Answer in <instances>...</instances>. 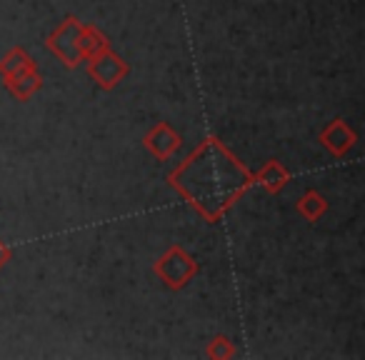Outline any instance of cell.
Here are the masks:
<instances>
[{
  "instance_id": "obj_1",
  "label": "cell",
  "mask_w": 365,
  "mask_h": 360,
  "mask_svg": "<svg viewBox=\"0 0 365 360\" xmlns=\"http://www.w3.org/2000/svg\"><path fill=\"white\" fill-rule=\"evenodd\" d=\"M153 273L163 280L170 290H180L182 285H188L198 273V263L190 253L180 248V245H170L160 258L153 263Z\"/></svg>"
},
{
  "instance_id": "obj_2",
  "label": "cell",
  "mask_w": 365,
  "mask_h": 360,
  "mask_svg": "<svg viewBox=\"0 0 365 360\" xmlns=\"http://www.w3.org/2000/svg\"><path fill=\"white\" fill-rule=\"evenodd\" d=\"M81 33H83V21L76 16H68L66 21L48 36L46 46L56 53V58L66 68H78L86 63V58H83V53H81V46H78Z\"/></svg>"
},
{
  "instance_id": "obj_3",
  "label": "cell",
  "mask_w": 365,
  "mask_h": 360,
  "mask_svg": "<svg viewBox=\"0 0 365 360\" xmlns=\"http://www.w3.org/2000/svg\"><path fill=\"white\" fill-rule=\"evenodd\" d=\"M86 63H88V73H91V78L103 88V91H113V88H118L123 81H125L128 73H130L128 63L123 61L115 51H110V48L103 51V53H98V56L88 58Z\"/></svg>"
},
{
  "instance_id": "obj_4",
  "label": "cell",
  "mask_w": 365,
  "mask_h": 360,
  "mask_svg": "<svg viewBox=\"0 0 365 360\" xmlns=\"http://www.w3.org/2000/svg\"><path fill=\"white\" fill-rule=\"evenodd\" d=\"M143 145H145L158 160H168V158H173L180 150L182 138L170 123H155V125L143 135Z\"/></svg>"
},
{
  "instance_id": "obj_5",
  "label": "cell",
  "mask_w": 365,
  "mask_h": 360,
  "mask_svg": "<svg viewBox=\"0 0 365 360\" xmlns=\"http://www.w3.org/2000/svg\"><path fill=\"white\" fill-rule=\"evenodd\" d=\"M318 140H320V145L333 153L335 158H343V155H348L350 148L358 143V135H355V130L343 118H335V120H330L328 125L320 130Z\"/></svg>"
},
{
  "instance_id": "obj_6",
  "label": "cell",
  "mask_w": 365,
  "mask_h": 360,
  "mask_svg": "<svg viewBox=\"0 0 365 360\" xmlns=\"http://www.w3.org/2000/svg\"><path fill=\"white\" fill-rule=\"evenodd\" d=\"M3 86L11 91V96L16 101H31L43 86V78L38 73V66L36 68H23V71L13 73V76L3 78Z\"/></svg>"
},
{
  "instance_id": "obj_7",
  "label": "cell",
  "mask_w": 365,
  "mask_h": 360,
  "mask_svg": "<svg viewBox=\"0 0 365 360\" xmlns=\"http://www.w3.org/2000/svg\"><path fill=\"white\" fill-rule=\"evenodd\" d=\"M290 180V173L288 168L283 165L280 160H268L258 173H253V183H258L265 193H280V190L288 185Z\"/></svg>"
},
{
  "instance_id": "obj_8",
  "label": "cell",
  "mask_w": 365,
  "mask_h": 360,
  "mask_svg": "<svg viewBox=\"0 0 365 360\" xmlns=\"http://www.w3.org/2000/svg\"><path fill=\"white\" fill-rule=\"evenodd\" d=\"M78 46H81L83 58L88 61V58L108 51V48H110V41H108L106 33H101L96 26H91V23H83V33H81V41H78Z\"/></svg>"
},
{
  "instance_id": "obj_9",
  "label": "cell",
  "mask_w": 365,
  "mask_h": 360,
  "mask_svg": "<svg viewBox=\"0 0 365 360\" xmlns=\"http://www.w3.org/2000/svg\"><path fill=\"white\" fill-rule=\"evenodd\" d=\"M295 208H298V213L303 215L308 223H318V220L328 213V200H325L318 190H305V195H300Z\"/></svg>"
},
{
  "instance_id": "obj_10",
  "label": "cell",
  "mask_w": 365,
  "mask_h": 360,
  "mask_svg": "<svg viewBox=\"0 0 365 360\" xmlns=\"http://www.w3.org/2000/svg\"><path fill=\"white\" fill-rule=\"evenodd\" d=\"M36 66L38 63L33 61L23 48H11L6 56L0 58V78H8V76H13V73L23 71V68H36Z\"/></svg>"
},
{
  "instance_id": "obj_11",
  "label": "cell",
  "mask_w": 365,
  "mask_h": 360,
  "mask_svg": "<svg viewBox=\"0 0 365 360\" xmlns=\"http://www.w3.org/2000/svg\"><path fill=\"white\" fill-rule=\"evenodd\" d=\"M205 353H208V358H213V360H230L238 355V348H235V343L228 338V335H215V338L208 343V348H205Z\"/></svg>"
},
{
  "instance_id": "obj_12",
  "label": "cell",
  "mask_w": 365,
  "mask_h": 360,
  "mask_svg": "<svg viewBox=\"0 0 365 360\" xmlns=\"http://www.w3.org/2000/svg\"><path fill=\"white\" fill-rule=\"evenodd\" d=\"M11 258H13V250L0 240V268H3L6 263H11Z\"/></svg>"
}]
</instances>
